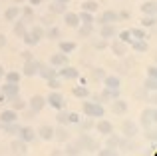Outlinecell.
<instances>
[{"mask_svg": "<svg viewBox=\"0 0 157 156\" xmlns=\"http://www.w3.org/2000/svg\"><path fill=\"white\" fill-rule=\"evenodd\" d=\"M84 112L92 118H101L104 116V106L100 102H84Z\"/></svg>", "mask_w": 157, "mask_h": 156, "instance_id": "1", "label": "cell"}, {"mask_svg": "<svg viewBox=\"0 0 157 156\" xmlns=\"http://www.w3.org/2000/svg\"><path fill=\"white\" fill-rule=\"evenodd\" d=\"M48 104L52 106V108H58V110H62L64 108V96H62V94H58V92H52L50 96H48Z\"/></svg>", "mask_w": 157, "mask_h": 156, "instance_id": "2", "label": "cell"}, {"mask_svg": "<svg viewBox=\"0 0 157 156\" xmlns=\"http://www.w3.org/2000/svg\"><path fill=\"white\" fill-rule=\"evenodd\" d=\"M18 84L16 82H6V84L2 86V94L6 98H14V96H18Z\"/></svg>", "mask_w": 157, "mask_h": 156, "instance_id": "3", "label": "cell"}, {"mask_svg": "<svg viewBox=\"0 0 157 156\" xmlns=\"http://www.w3.org/2000/svg\"><path fill=\"white\" fill-rule=\"evenodd\" d=\"M38 70H40V64L36 60H26V64H24V74L26 76H36Z\"/></svg>", "mask_w": 157, "mask_h": 156, "instance_id": "4", "label": "cell"}, {"mask_svg": "<svg viewBox=\"0 0 157 156\" xmlns=\"http://www.w3.org/2000/svg\"><path fill=\"white\" fill-rule=\"evenodd\" d=\"M153 122H155V108L143 110V114H141V124L143 126H151Z\"/></svg>", "mask_w": 157, "mask_h": 156, "instance_id": "5", "label": "cell"}, {"mask_svg": "<svg viewBox=\"0 0 157 156\" xmlns=\"http://www.w3.org/2000/svg\"><path fill=\"white\" fill-rule=\"evenodd\" d=\"M50 64L52 66H64V64H68V54H52L50 56Z\"/></svg>", "mask_w": 157, "mask_h": 156, "instance_id": "6", "label": "cell"}, {"mask_svg": "<svg viewBox=\"0 0 157 156\" xmlns=\"http://www.w3.org/2000/svg\"><path fill=\"white\" fill-rule=\"evenodd\" d=\"M44 104H46V98H42V96H32V100H30V106H32V110L34 112H40V110L44 108Z\"/></svg>", "mask_w": 157, "mask_h": 156, "instance_id": "7", "label": "cell"}, {"mask_svg": "<svg viewBox=\"0 0 157 156\" xmlns=\"http://www.w3.org/2000/svg\"><path fill=\"white\" fill-rule=\"evenodd\" d=\"M20 136H22L24 142H32V140L36 138V130L30 128V126H24V128L20 130Z\"/></svg>", "mask_w": 157, "mask_h": 156, "instance_id": "8", "label": "cell"}, {"mask_svg": "<svg viewBox=\"0 0 157 156\" xmlns=\"http://www.w3.org/2000/svg\"><path fill=\"white\" fill-rule=\"evenodd\" d=\"M0 120H2V124H12V122H16V110H4V112L0 114Z\"/></svg>", "mask_w": 157, "mask_h": 156, "instance_id": "9", "label": "cell"}, {"mask_svg": "<svg viewBox=\"0 0 157 156\" xmlns=\"http://www.w3.org/2000/svg\"><path fill=\"white\" fill-rule=\"evenodd\" d=\"M10 148H12V152H14V154H26V150H28L24 140H14L10 144Z\"/></svg>", "mask_w": 157, "mask_h": 156, "instance_id": "10", "label": "cell"}, {"mask_svg": "<svg viewBox=\"0 0 157 156\" xmlns=\"http://www.w3.org/2000/svg\"><path fill=\"white\" fill-rule=\"evenodd\" d=\"M117 20H119V14H117V12L107 10V12H104V16H101L100 22H104V24H111V22H117Z\"/></svg>", "mask_w": 157, "mask_h": 156, "instance_id": "11", "label": "cell"}, {"mask_svg": "<svg viewBox=\"0 0 157 156\" xmlns=\"http://www.w3.org/2000/svg\"><path fill=\"white\" fill-rule=\"evenodd\" d=\"M111 110H113L115 114H123L127 110V102L123 100H113V104H111Z\"/></svg>", "mask_w": 157, "mask_h": 156, "instance_id": "12", "label": "cell"}, {"mask_svg": "<svg viewBox=\"0 0 157 156\" xmlns=\"http://www.w3.org/2000/svg\"><path fill=\"white\" fill-rule=\"evenodd\" d=\"M66 24L68 26H72V28H76L78 24H80V18H78V14H74V12H66Z\"/></svg>", "mask_w": 157, "mask_h": 156, "instance_id": "13", "label": "cell"}, {"mask_svg": "<svg viewBox=\"0 0 157 156\" xmlns=\"http://www.w3.org/2000/svg\"><path fill=\"white\" fill-rule=\"evenodd\" d=\"M60 74L64 76V78H68V80H74V78L80 76V74H78V70H76V68H72V66H66L64 70H60Z\"/></svg>", "mask_w": 157, "mask_h": 156, "instance_id": "14", "label": "cell"}, {"mask_svg": "<svg viewBox=\"0 0 157 156\" xmlns=\"http://www.w3.org/2000/svg\"><path fill=\"white\" fill-rule=\"evenodd\" d=\"M38 134L44 138V140H52L54 138V128L52 126H42V128L38 130Z\"/></svg>", "mask_w": 157, "mask_h": 156, "instance_id": "15", "label": "cell"}, {"mask_svg": "<svg viewBox=\"0 0 157 156\" xmlns=\"http://www.w3.org/2000/svg\"><path fill=\"white\" fill-rule=\"evenodd\" d=\"M98 8H100V4H98L96 0H86V2H82V10H86V12H96Z\"/></svg>", "mask_w": 157, "mask_h": 156, "instance_id": "16", "label": "cell"}, {"mask_svg": "<svg viewBox=\"0 0 157 156\" xmlns=\"http://www.w3.org/2000/svg\"><path fill=\"white\" fill-rule=\"evenodd\" d=\"M98 130H100V134H111L113 126H111L107 120H100V122H98Z\"/></svg>", "mask_w": 157, "mask_h": 156, "instance_id": "17", "label": "cell"}, {"mask_svg": "<svg viewBox=\"0 0 157 156\" xmlns=\"http://www.w3.org/2000/svg\"><path fill=\"white\" fill-rule=\"evenodd\" d=\"M123 132H125L127 136H135V134H137V126L127 120V122H123Z\"/></svg>", "mask_w": 157, "mask_h": 156, "instance_id": "18", "label": "cell"}, {"mask_svg": "<svg viewBox=\"0 0 157 156\" xmlns=\"http://www.w3.org/2000/svg\"><path fill=\"white\" fill-rule=\"evenodd\" d=\"M111 48H113V52L117 56H125L127 54V46L123 42H113V44H111Z\"/></svg>", "mask_w": 157, "mask_h": 156, "instance_id": "19", "label": "cell"}, {"mask_svg": "<svg viewBox=\"0 0 157 156\" xmlns=\"http://www.w3.org/2000/svg\"><path fill=\"white\" fill-rule=\"evenodd\" d=\"M18 14H20V6H12V8H8V10H6V14H4V16H6L8 22H12V20H16V16H18Z\"/></svg>", "mask_w": 157, "mask_h": 156, "instance_id": "20", "label": "cell"}, {"mask_svg": "<svg viewBox=\"0 0 157 156\" xmlns=\"http://www.w3.org/2000/svg\"><path fill=\"white\" fill-rule=\"evenodd\" d=\"M72 92H74V96H78V98H88L90 96V90L86 88V86H76Z\"/></svg>", "mask_w": 157, "mask_h": 156, "instance_id": "21", "label": "cell"}, {"mask_svg": "<svg viewBox=\"0 0 157 156\" xmlns=\"http://www.w3.org/2000/svg\"><path fill=\"white\" fill-rule=\"evenodd\" d=\"M105 88H119V78L117 76H105Z\"/></svg>", "mask_w": 157, "mask_h": 156, "instance_id": "22", "label": "cell"}, {"mask_svg": "<svg viewBox=\"0 0 157 156\" xmlns=\"http://www.w3.org/2000/svg\"><path fill=\"white\" fill-rule=\"evenodd\" d=\"M141 10L145 12V14H149V16H153L155 14V2H143V6H141Z\"/></svg>", "mask_w": 157, "mask_h": 156, "instance_id": "23", "label": "cell"}, {"mask_svg": "<svg viewBox=\"0 0 157 156\" xmlns=\"http://www.w3.org/2000/svg\"><path fill=\"white\" fill-rule=\"evenodd\" d=\"M60 50L64 52V54H68V52L76 50V44L74 42H60Z\"/></svg>", "mask_w": 157, "mask_h": 156, "instance_id": "24", "label": "cell"}, {"mask_svg": "<svg viewBox=\"0 0 157 156\" xmlns=\"http://www.w3.org/2000/svg\"><path fill=\"white\" fill-rule=\"evenodd\" d=\"M115 36V28L113 26H104L101 28V38H111Z\"/></svg>", "mask_w": 157, "mask_h": 156, "instance_id": "25", "label": "cell"}, {"mask_svg": "<svg viewBox=\"0 0 157 156\" xmlns=\"http://www.w3.org/2000/svg\"><path fill=\"white\" fill-rule=\"evenodd\" d=\"M24 106H26V102L22 100V98H12V110H22Z\"/></svg>", "mask_w": 157, "mask_h": 156, "instance_id": "26", "label": "cell"}, {"mask_svg": "<svg viewBox=\"0 0 157 156\" xmlns=\"http://www.w3.org/2000/svg\"><path fill=\"white\" fill-rule=\"evenodd\" d=\"M78 18H80V20H82V22H84V24H90V26H92V22H94L92 14H90V12H86V10H82V14L78 16Z\"/></svg>", "mask_w": 157, "mask_h": 156, "instance_id": "27", "label": "cell"}, {"mask_svg": "<svg viewBox=\"0 0 157 156\" xmlns=\"http://www.w3.org/2000/svg\"><path fill=\"white\" fill-rule=\"evenodd\" d=\"M131 48H133V50H137V52H147V42H133L131 44Z\"/></svg>", "mask_w": 157, "mask_h": 156, "instance_id": "28", "label": "cell"}, {"mask_svg": "<svg viewBox=\"0 0 157 156\" xmlns=\"http://www.w3.org/2000/svg\"><path fill=\"white\" fill-rule=\"evenodd\" d=\"M38 74H42L44 78H54V76H56V70H50V68H42V66H40Z\"/></svg>", "mask_w": 157, "mask_h": 156, "instance_id": "29", "label": "cell"}, {"mask_svg": "<svg viewBox=\"0 0 157 156\" xmlns=\"http://www.w3.org/2000/svg\"><path fill=\"white\" fill-rule=\"evenodd\" d=\"M20 80V72H6V82H18Z\"/></svg>", "mask_w": 157, "mask_h": 156, "instance_id": "30", "label": "cell"}, {"mask_svg": "<svg viewBox=\"0 0 157 156\" xmlns=\"http://www.w3.org/2000/svg\"><path fill=\"white\" fill-rule=\"evenodd\" d=\"M64 4H66V2H60V0H56V2L52 4V10H54V12H66Z\"/></svg>", "mask_w": 157, "mask_h": 156, "instance_id": "31", "label": "cell"}, {"mask_svg": "<svg viewBox=\"0 0 157 156\" xmlns=\"http://www.w3.org/2000/svg\"><path fill=\"white\" fill-rule=\"evenodd\" d=\"M22 36H24V42H26L28 46H34V44H38V40H36L32 34H22Z\"/></svg>", "mask_w": 157, "mask_h": 156, "instance_id": "32", "label": "cell"}, {"mask_svg": "<svg viewBox=\"0 0 157 156\" xmlns=\"http://www.w3.org/2000/svg\"><path fill=\"white\" fill-rule=\"evenodd\" d=\"M131 36H135V38H145V32L141 30V28H133V30H131Z\"/></svg>", "mask_w": 157, "mask_h": 156, "instance_id": "33", "label": "cell"}, {"mask_svg": "<svg viewBox=\"0 0 157 156\" xmlns=\"http://www.w3.org/2000/svg\"><path fill=\"white\" fill-rule=\"evenodd\" d=\"M30 34H32V36H34V38H36V40H40V38H42V28H40V26H36V28H32V32H30Z\"/></svg>", "mask_w": 157, "mask_h": 156, "instance_id": "34", "label": "cell"}, {"mask_svg": "<svg viewBox=\"0 0 157 156\" xmlns=\"http://www.w3.org/2000/svg\"><path fill=\"white\" fill-rule=\"evenodd\" d=\"M58 122H60V124H66V122H70L68 112H60V114H58Z\"/></svg>", "mask_w": 157, "mask_h": 156, "instance_id": "35", "label": "cell"}, {"mask_svg": "<svg viewBox=\"0 0 157 156\" xmlns=\"http://www.w3.org/2000/svg\"><path fill=\"white\" fill-rule=\"evenodd\" d=\"M145 88H149V90H155L157 86H155V76H149V80L145 82Z\"/></svg>", "mask_w": 157, "mask_h": 156, "instance_id": "36", "label": "cell"}, {"mask_svg": "<svg viewBox=\"0 0 157 156\" xmlns=\"http://www.w3.org/2000/svg\"><path fill=\"white\" fill-rule=\"evenodd\" d=\"M129 36H131V32H129V30H123L121 34H119V38H121V42H129V40H131Z\"/></svg>", "mask_w": 157, "mask_h": 156, "instance_id": "37", "label": "cell"}, {"mask_svg": "<svg viewBox=\"0 0 157 156\" xmlns=\"http://www.w3.org/2000/svg\"><path fill=\"white\" fill-rule=\"evenodd\" d=\"M14 32L18 36H22V34H26V28H24V24H16V28H14Z\"/></svg>", "mask_w": 157, "mask_h": 156, "instance_id": "38", "label": "cell"}, {"mask_svg": "<svg viewBox=\"0 0 157 156\" xmlns=\"http://www.w3.org/2000/svg\"><path fill=\"white\" fill-rule=\"evenodd\" d=\"M54 136H56L58 140H66V138H68V134H66L64 130H58V132H54Z\"/></svg>", "mask_w": 157, "mask_h": 156, "instance_id": "39", "label": "cell"}, {"mask_svg": "<svg viewBox=\"0 0 157 156\" xmlns=\"http://www.w3.org/2000/svg\"><path fill=\"white\" fill-rule=\"evenodd\" d=\"M143 26H153V24H155V18H153V16H149V18H143Z\"/></svg>", "mask_w": 157, "mask_h": 156, "instance_id": "40", "label": "cell"}, {"mask_svg": "<svg viewBox=\"0 0 157 156\" xmlns=\"http://www.w3.org/2000/svg\"><path fill=\"white\" fill-rule=\"evenodd\" d=\"M48 86H50V88H60V82L54 80V78H48Z\"/></svg>", "mask_w": 157, "mask_h": 156, "instance_id": "41", "label": "cell"}, {"mask_svg": "<svg viewBox=\"0 0 157 156\" xmlns=\"http://www.w3.org/2000/svg\"><path fill=\"white\" fill-rule=\"evenodd\" d=\"M80 34L82 36H90V24H86L84 28H80Z\"/></svg>", "mask_w": 157, "mask_h": 156, "instance_id": "42", "label": "cell"}, {"mask_svg": "<svg viewBox=\"0 0 157 156\" xmlns=\"http://www.w3.org/2000/svg\"><path fill=\"white\" fill-rule=\"evenodd\" d=\"M100 154L101 156H115V150H109V148H107V150H100Z\"/></svg>", "mask_w": 157, "mask_h": 156, "instance_id": "43", "label": "cell"}, {"mask_svg": "<svg viewBox=\"0 0 157 156\" xmlns=\"http://www.w3.org/2000/svg\"><path fill=\"white\" fill-rule=\"evenodd\" d=\"M68 118H70V122H78V120H80V116H78L76 112H70V114H68Z\"/></svg>", "mask_w": 157, "mask_h": 156, "instance_id": "44", "label": "cell"}, {"mask_svg": "<svg viewBox=\"0 0 157 156\" xmlns=\"http://www.w3.org/2000/svg\"><path fill=\"white\" fill-rule=\"evenodd\" d=\"M4 46H6V36L0 34V48H4Z\"/></svg>", "mask_w": 157, "mask_h": 156, "instance_id": "45", "label": "cell"}, {"mask_svg": "<svg viewBox=\"0 0 157 156\" xmlns=\"http://www.w3.org/2000/svg\"><path fill=\"white\" fill-rule=\"evenodd\" d=\"M94 76H96V78H105L104 70H96V72H94Z\"/></svg>", "mask_w": 157, "mask_h": 156, "instance_id": "46", "label": "cell"}, {"mask_svg": "<svg viewBox=\"0 0 157 156\" xmlns=\"http://www.w3.org/2000/svg\"><path fill=\"white\" fill-rule=\"evenodd\" d=\"M22 56H24V60H32V54H30V52H22Z\"/></svg>", "mask_w": 157, "mask_h": 156, "instance_id": "47", "label": "cell"}, {"mask_svg": "<svg viewBox=\"0 0 157 156\" xmlns=\"http://www.w3.org/2000/svg\"><path fill=\"white\" fill-rule=\"evenodd\" d=\"M157 74V68L155 66H149V76H155Z\"/></svg>", "mask_w": 157, "mask_h": 156, "instance_id": "48", "label": "cell"}, {"mask_svg": "<svg viewBox=\"0 0 157 156\" xmlns=\"http://www.w3.org/2000/svg\"><path fill=\"white\" fill-rule=\"evenodd\" d=\"M58 34H60V32H58V28H52V30H50V38H52V36H58Z\"/></svg>", "mask_w": 157, "mask_h": 156, "instance_id": "49", "label": "cell"}, {"mask_svg": "<svg viewBox=\"0 0 157 156\" xmlns=\"http://www.w3.org/2000/svg\"><path fill=\"white\" fill-rule=\"evenodd\" d=\"M4 100H6V96H4V94H0V104H4Z\"/></svg>", "mask_w": 157, "mask_h": 156, "instance_id": "50", "label": "cell"}, {"mask_svg": "<svg viewBox=\"0 0 157 156\" xmlns=\"http://www.w3.org/2000/svg\"><path fill=\"white\" fill-rule=\"evenodd\" d=\"M40 2H42V0H30V4H34V6H36V4H40Z\"/></svg>", "mask_w": 157, "mask_h": 156, "instance_id": "51", "label": "cell"}, {"mask_svg": "<svg viewBox=\"0 0 157 156\" xmlns=\"http://www.w3.org/2000/svg\"><path fill=\"white\" fill-rule=\"evenodd\" d=\"M2 76H4V68L0 66V78H2Z\"/></svg>", "mask_w": 157, "mask_h": 156, "instance_id": "52", "label": "cell"}, {"mask_svg": "<svg viewBox=\"0 0 157 156\" xmlns=\"http://www.w3.org/2000/svg\"><path fill=\"white\" fill-rule=\"evenodd\" d=\"M60 2H68V0H60Z\"/></svg>", "mask_w": 157, "mask_h": 156, "instance_id": "53", "label": "cell"}]
</instances>
